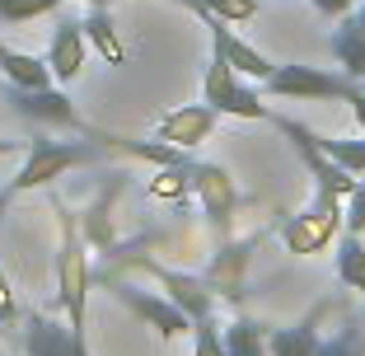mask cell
I'll return each mask as SVG.
<instances>
[{"label":"cell","mask_w":365,"mask_h":356,"mask_svg":"<svg viewBox=\"0 0 365 356\" xmlns=\"http://www.w3.org/2000/svg\"><path fill=\"white\" fill-rule=\"evenodd\" d=\"M56 300L66 310L71 333H89V291H94V268H89V244L80 230V211L56 197Z\"/></svg>","instance_id":"1"},{"label":"cell","mask_w":365,"mask_h":356,"mask_svg":"<svg viewBox=\"0 0 365 356\" xmlns=\"http://www.w3.org/2000/svg\"><path fill=\"white\" fill-rule=\"evenodd\" d=\"M108 160V146L98 136H85V141H47V136H33L29 151H24V164L14 173L5 193L19 197V193H33V188H52L56 178H66L71 169H89V164Z\"/></svg>","instance_id":"2"},{"label":"cell","mask_w":365,"mask_h":356,"mask_svg":"<svg viewBox=\"0 0 365 356\" xmlns=\"http://www.w3.org/2000/svg\"><path fill=\"white\" fill-rule=\"evenodd\" d=\"M342 230H346L342 225V197H323V193H314L304 211L277 220V235H281V244H286V253H300V258L328 253Z\"/></svg>","instance_id":"3"},{"label":"cell","mask_w":365,"mask_h":356,"mask_svg":"<svg viewBox=\"0 0 365 356\" xmlns=\"http://www.w3.org/2000/svg\"><path fill=\"white\" fill-rule=\"evenodd\" d=\"M202 103H211L220 118H239V122H267L272 108L262 103L258 85L244 80L225 56H215L206 61V76H202Z\"/></svg>","instance_id":"4"},{"label":"cell","mask_w":365,"mask_h":356,"mask_svg":"<svg viewBox=\"0 0 365 356\" xmlns=\"http://www.w3.org/2000/svg\"><path fill=\"white\" fill-rule=\"evenodd\" d=\"M361 89V80L342 76V71H323V66H304V61H286L262 80V94L272 98H295V103H314V98H351Z\"/></svg>","instance_id":"5"},{"label":"cell","mask_w":365,"mask_h":356,"mask_svg":"<svg viewBox=\"0 0 365 356\" xmlns=\"http://www.w3.org/2000/svg\"><path fill=\"white\" fill-rule=\"evenodd\" d=\"M94 281H103L108 291H113V300H122L140 319V324L155 328L164 342H178V337L192 333V319H187V314H182L164 291H140V286H131L122 272H108V277H94Z\"/></svg>","instance_id":"6"},{"label":"cell","mask_w":365,"mask_h":356,"mask_svg":"<svg viewBox=\"0 0 365 356\" xmlns=\"http://www.w3.org/2000/svg\"><path fill=\"white\" fill-rule=\"evenodd\" d=\"M272 127L281 131V136L300 151V160H304V169H309V178H314V193H323V197H346L356 188V173L351 169H342L337 160H328V155L319 151V141H314V127H304V122H295V118H286V113H277L272 108Z\"/></svg>","instance_id":"7"},{"label":"cell","mask_w":365,"mask_h":356,"mask_svg":"<svg viewBox=\"0 0 365 356\" xmlns=\"http://www.w3.org/2000/svg\"><path fill=\"white\" fill-rule=\"evenodd\" d=\"M277 230V225H272ZM272 230H258V235H244V239H220V248L211 253V263H206V286L215 291V300L225 305H239L244 300V277H248V258L262 248V239L272 235Z\"/></svg>","instance_id":"8"},{"label":"cell","mask_w":365,"mask_h":356,"mask_svg":"<svg viewBox=\"0 0 365 356\" xmlns=\"http://www.w3.org/2000/svg\"><path fill=\"white\" fill-rule=\"evenodd\" d=\"M187 10H192L197 19H202V29L211 33V52H215V56H225V61L235 66L244 80H258V85H262V80L277 71V61H272V56H262L253 43H244V38H239V29H235L230 19H220V14L202 10V5H187Z\"/></svg>","instance_id":"9"},{"label":"cell","mask_w":365,"mask_h":356,"mask_svg":"<svg viewBox=\"0 0 365 356\" xmlns=\"http://www.w3.org/2000/svg\"><path fill=\"white\" fill-rule=\"evenodd\" d=\"M192 197L202 202V216L215 225V235L230 239L235 230V206H239V188L230 178L225 164H197L192 160Z\"/></svg>","instance_id":"10"},{"label":"cell","mask_w":365,"mask_h":356,"mask_svg":"<svg viewBox=\"0 0 365 356\" xmlns=\"http://www.w3.org/2000/svg\"><path fill=\"white\" fill-rule=\"evenodd\" d=\"M5 98L14 103V113H19V118L38 122V127H71V131H80V136H89V131H94L76 113L71 94H61L56 85H47V89H14V85H5Z\"/></svg>","instance_id":"11"},{"label":"cell","mask_w":365,"mask_h":356,"mask_svg":"<svg viewBox=\"0 0 365 356\" xmlns=\"http://www.w3.org/2000/svg\"><path fill=\"white\" fill-rule=\"evenodd\" d=\"M215 127H220V113L211 103H178L155 118V141H169L178 151H197L202 141H211Z\"/></svg>","instance_id":"12"},{"label":"cell","mask_w":365,"mask_h":356,"mask_svg":"<svg viewBox=\"0 0 365 356\" xmlns=\"http://www.w3.org/2000/svg\"><path fill=\"white\" fill-rule=\"evenodd\" d=\"M85 56H89V43H85L80 19H56L52 43H47V71H52V80L56 85H76L85 76Z\"/></svg>","instance_id":"13"},{"label":"cell","mask_w":365,"mask_h":356,"mask_svg":"<svg viewBox=\"0 0 365 356\" xmlns=\"http://www.w3.org/2000/svg\"><path fill=\"white\" fill-rule=\"evenodd\" d=\"M113 183L103 188V193L94 197V206H89L85 216H80V230H85V244L94 248L98 258H108L113 248H118V225H113V206H118V193H122V178L127 173H108Z\"/></svg>","instance_id":"14"},{"label":"cell","mask_w":365,"mask_h":356,"mask_svg":"<svg viewBox=\"0 0 365 356\" xmlns=\"http://www.w3.org/2000/svg\"><path fill=\"white\" fill-rule=\"evenodd\" d=\"M328 310H333V300H319L309 314H304L300 324H286V328H272L267 333V352L272 356H314L323 342L319 324L328 319Z\"/></svg>","instance_id":"15"},{"label":"cell","mask_w":365,"mask_h":356,"mask_svg":"<svg viewBox=\"0 0 365 356\" xmlns=\"http://www.w3.org/2000/svg\"><path fill=\"white\" fill-rule=\"evenodd\" d=\"M29 356H71V324H61L52 310H33L24 328Z\"/></svg>","instance_id":"16"},{"label":"cell","mask_w":365,"mask_h":356,"mask_svg":"<svg viewBox=\"0 0 365 356\" xmlns=\"http://www.w3.org/2000/svg\"><path fill=\"white\" fill-rule=\"evenodd\" d=\"M0 76H5V85H14V89H47V85H56L52 71H47V56L14 52L10 43L0 47Z\"/></svg>","instance_id":"17"},{"label":"cell","mask_w":365,"mask_h":356,"mask_svg":"<svg viewBox=\"0 0 365 356\" xmlns=\"http://www.w3.org/2000/svg\"><path fill=\"white\" fill-rule=\"evenodd\" d=\"M80 29H85V43L94 47L108 66H127V47H122V38H118V24H113L108 5H89V14L80 19Z\"/></svg>","instance_id":"18"},{"label":"cell","mask_w":365,"mask_h":356,"mask_svg":"<svg viewBox=\"0 0 365 356\" xmlns=\"http://www.w3.org/2000/svg\"><path fill=\"white\" fill-rule=\"evenodd\" d=\"M333 56H337V66H342V76H351V80L365 85V24H356L351 14H346L342 29L333 33Z\"/></svg>","instance_id":"19"},{"label":"cell","mask_w":365,"mask_h":356,"mask_svg":"<svg viewBox=\"0 0 365 356\" xmlns=\"http://www.w3.org/2000/svg\"><path fill=\"white\" fill-rule=\"evenodd\" d=\"M337 281H342L346 291H361L365 295V235H351L342 230L337 235Z\"/></svg>","instance_id":"20"},{"label":"cell","mask_w":365,"mask_h":356,"mask_svg":"<svg viewBox=\"0 0 365 356\" xmlns=\"http://www.w3.org/2000/svg\"><path fill=\"white\" fill-rule=\"evenodd\" d=\"M267 333H272V324H258V319L239 314L235 324L225 328V356H272Z\"/></svg>","instance_id":"21"},{"label":"cell","mask_w":365,"mask_h":356,"mask_svg":"<svg viewBox=\"0 0 365 356\" xmlns=\"http://www.w3.org/2000/svg\"><path fill=\"white\" fill-rule=\"evenodd\" d=\"M145 193H150L155 202H187V197H192V160L187 164H164L150 183H145Z\"/></svg>","instance_id":"22"},{"label":"cell","mask_w":365,"mask_h":356,"mask_svg":"<svg viewBox=\"0 0 365 356\" xmlns=\"http://www.w3.org/2000/svg\"><path fill=\"white\" fill-rule=\"evenodd\" d=\"M314 141H319V151L328 155V160H337L342 169H351L356 178H365V136L342 141V136H319V131H314Z\"/></svg>","instance_id":"23"},{"label":"cell","mask_w":365,"mask_h":356,"mask_svg":"<svg viewBox=\"0 0 365 356\" xmlns=\"http://www.w3.org/2000/svg\"><path fill=\"white\" fill-rule=\"evenodd\" d=\"M66 0H0V24H33L43 14H56Z\"/></svg>","instance_id":"24"},{"label":"cell","mask_w":365,"mask_h":356,"mask_svg":"<svg viewBox=\"0 0 365 356\" xmlns=\"http://www.w3.org/2000/svg\"><path fill=\"white\" fill-rule=\"evenodd\" d=\"M192 356H225V333H220V319L206 314L192 324Z\"/></svg>","instance_id":"25"},{"label":"cell","mask_w":365,"mask_h":356,"mask_svg":"<svg viewBox=\"0 0 365 356\" xmlns=\"http://www.w3.org/2000/svg\"><path fill=\"white\" fill-rule=\"evenodd\" d=\"M182 5H202V10L220 14L230 24H253L258 19V0H182Z\"/></svg>","instance_id":"26"},{"label":"cell","mask_w":365,"mask_h":356,"mask_svg":"<svg viewBox=\"0 0 365 356\" xmlns=\"http://www.w3.org/2000/svg\"><path fill=\"white\" fill-rule=\"evenodd\" d=\"M342 225L351 235H365V178H356V188L342 197Z\"/></svg>","instance_id":"27"},{"label":"cell","mask_w":365,"mask_h":356,"mask_svg":"<svg viewBox=\"0 0 365 356\" xmlns=\"http://www.w3.org/2000/svg\"><path fill=\"white\" fill-rule=\"evenodd\" d=\"M314 356H361V328H342V333L323 337Z\"/></svg>","instance_id":"28"},{"label":"cell","mask_w":365,"mask_h":356,"mask_svg":"<svg viewBox=\"0 0 365 356\" xmlns=\"http://www.w3.org/2000/svg\"><path fill=\"white\" fill-rule=\"evenodd\" d=\"M19 319V295H14L10 277H5V268H0V324H14Z\"/></svg>","instance_id":"29"},{"label":"cell","mask_w":365,"mask_h":356,"mask_svg":"<svg viewBox=\"0 0 365 356\" xmlns=\"http://www.w3.org/2000/svg\"><path fill=\"white\" fill-rule=\"evenodd\" d=\"M309 5H314V10L323 14V19H346L356 0H309Z\"/></svg>","instance_id":"30"},{"label":"cell","mask_w":365,"mask_h":356,"mask_svg":"<svg viewBox=\"0 0 365 356\" xmlns=\"http://www.w3.org/2000/svg\"><path fill=\"white\" fill-rule=\"evenodd\" d=\"M346 103H351V118H356V127H361V131H365V85H361V89H356V94H351V98H346Z\"/></svg>","instance_id":"31"},{"label":"cell","mask_w":365,"mask_h":356,"mask_svg":"<svg viewBox=\"0 0 365 356\" xmlns=\"http://www.w3.org/2000/svg\"><path fill=\"white\" fill-rule=\"evenodd\" d=\"M71 356H94L89 352V333H71Z\"/></svg>","instance_id":"32"},{"label":"cell","mask_w":365,"mask_h":356,"mask_svg":"<svg viewBox=\"0 0 365 356\" xmlns=\"http://www.w3.org/2000/svg\"><path fill=\"white\" fill-rule=\"evenodd\" d=\"M19 151V141H0V155H14Z\"/></svg>","instance_id":"33"},{"label":"cell","mask_w":365,"mask_h":356,"mask_svg":"<svg viewBox=\"0 0 365 356\" xmlns=\"http://www.w3.org/2000/svg\"><path fill=\"white\" fill-rule=\"evenodd\" d=\"M5 206H10V193H5V188H0V220H5Z\"/></svg>","instance_id":"34"},{"label":"cell","mask_w":365,"mask_h":356,"mask_svg":"<svg viewBox=\"0 0 365 356\" xmlns=\"http://www.w3.org/2000/svg\"><path fill=\"white\" fill-rule=\"evenodd\" d=\"M85 5H113V0H85Z\"/></svg>","instance_id":"35"},{"label":"cell","mask_w":365,"mask_h":356,"mask_svg":"<svg viewBox=\"0 0 365 356\" xmlns=\"http://www.w3.org/2000/svg\"><path fill=\"white\" fill-rule=\"evenodd\" d=\"M351 19H356V24H365V10H361V14H351Z\"/></svg>","instance_id":"36"},{"label":"cell","mask_w":365,"mask_h":356,"mask_svg":"<svg viewBox=\"0 0 365 356\" xmlns=\"http://www.w3.org/2000/svg\"><path fill=\"white\" fill-rule=\"evenodd\" d=\"M0 47H5V38H0Z\"/></svg>","instance_id":"37"},{"label":"cell","mask_w":365,"mask_h":356,"mask_svg":"<svg viewBox=\"0 0 365 356\" xmlns=\"http://www.w3.org/2000/svg\"><path fill=\"white\" fill-rule=\"evenodd\" d=\"M361 356H365V352H361Z\"/></svg>","instance_id":"38"}]
</instances>
